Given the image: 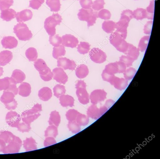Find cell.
Masks as SVG:
<instances>
[{
	"instance_id": "obj_57",
	"label": "cell",
	"mask_w": 160,
	"mask_h": 159,
	"mask_svg": "<svg viewBox=\"0 0 160 159\" xmlns=\"http://www.w3.org/2000/svg\"><path fill=\"white\" fill-rule=\"evenodd\" d=\"M56 143H57V142L54 137H47L45 139L44 144L45 147H48Z\"/></svg>"
},
{
	"instance_id": "obj_44",
	"label": "cell",
	"mask_w": 160,
	"mask_h": 159,
	"mask_svg": "<svg viewBox=\"0 0 160 159\" xmlns=\"http://www.w3.org/2000/svg\"><path fill=\"white\" fill-rule=\"evenodd\" d=\"M136 70L133 67H129L123 73L124 78L128 81L132 79L137 72Z\"/></svg>"
},
{
	"instance_id": "obj_41",
	"label": "cell",
	"mask_w": 160,
	"mask_h": 159,
	"mask_svg": "<svg viewBox=\"0 0 160 159\" xmlns=\"http://www.w3.org/2000/svg\"><path fill=\"white\" fill-rule=\"evenodd\" d=\"M53 90L54 95L58 98H59L61 96L64 95L66 91L65 87L60 84L56 85L53 88Z\"/></svg>"
},
{
	"instance_id": "obj_4",
	"label": "cell",
	"mask_w": 160,
	"mask_h": 159,
	"mask_svg": "<svg viewBox=\"0 0 160 159\" xmlns=\"http://www.w3.org/2000/svg\"><path fill=\"white\" fill-rule=\"evenodd\" d=\"M42 110V105L37 103L32 109L24 111L22 113L21 118L22 121L30 124L41 116L40 113Z\"/></svg>"
},
{
	"instance_id": "obj_1",
	"label": "cell",
	"mask_w": 160,
	"mask_h": 159,
	"mask_svg": "<svg viewBox=\"0 0 160 159\" xmlns=\"http://www.w3.org/2000/svg\"><path fill=\"white\" fill-rule=\"evenodd\" d=\"M109 41L118 51L124 53L127 51L129 43L120 34L116 31L112 33L109 37Z\"/></svg>"
},
{
	"instance_id": "obj_29",
	"label": "cell",
	"mask_w": 160,
	"mask_h": 159,
	"mask_svg": "<svg viewBox=\"0 0 160 159\" xmlns=\"http://www.w3.org/2000/svg\"><path fill=\"white\" fill-rule=\"evenodd\" d=\"M16 136L8 131H0V139L4 140L6 143H9L15 139Z\"/></svg>"
},
{
	"instance_id": "obj_59",
	"label": "cell",
	"mask_w": 160,
	"mask_h": 159,
	"mask_svg": "<svg viewBox=\"0 0 160 159\" xmlns=\"http://www.w3.org/2000/svg\"><path fill=\"white\" fill-rule=\"evenodd\" d=\"M115 75H110L104 70L102 72V79L105 81L109 82L112 77Z\"/></svg>"
},
{
	"instance_id": "obj_38",
	"label": "cell",
	"mask_w": 160,
	"mask_h": 159,
	"mask_svg": "<svg viewBox=\"0 0 160 159\" xmlns=\"http://www.w3.org/2000/svg\"><path fill=\"white\" fill-rule=\"evenodd\" d=\"M58 134L57 127L54 125L49 126L45 132V136L46 137H52L56 138Z\"/></svg>"
},
{
	"instance_id": "obj_46",
	"label": "cell",
	"mask_w": 160,
	"mask_h": 159,
	"mask_svg": "<svg viewBox=\"0 0 160 159\" xmlns=\"http://www.w3.org/2000/svg\"><path fill=\"white\" fill-rule=\"evenodd\" d=\"M76 121L80 126H85L88 124L89 119L85 115L79 113L77 116Z\"/></svg>"
},
{
	"instance_id": "obj_5",
	"label": "cell",
	"mask_w": 160,
	"mask_h": 159,
	"mask_svg": "<svg viewBox=\"0 0 160 159\" xmlns=\"http://www.w3.org/2000/svg\"><path fill=\"white\" fill-rule=\"evenodd\" d=\"M78 16L80 21L87 22L88 28L96 23L97 19L98 18L97 12L91 8L88 10L83 8L81 9Z\"/></svg>"
},
{
	"instance_id": "obj_53",
	"label": "cell",
	"mask_w": 160,
	"mask_h": 159,
	"mask_svg": "<svg viewBox=\"0 0 160 159\" xmlns=\"http://www.w3.org/2000/svg\"><path fill=\"white\" fill-rule=\"evenodd\" d=\"M119 61L123 62L127 68L132 66L134 62L126 55H122L120 57Z\"/></svg>"
},
{
	"instance_id": "obj_18",
	"label": "cell",
	"mask_w": 160,
	"mask_h": 159,
	"mask_svg": "<svg viewBox=\"0 0 160 159\" xmlns=\"http://www.w3.org/2000/svg\"><path fill=\"white\" fill-rule=\"evenodd\" d=\"M32 17V12L30 10L26 9L17 13L16 18L18 22L23 23L31 20Z\"/></svg>"
},
{
	"instance_id": "obj_45",
	"label": "cell",
	"mask_w": 160,
	"mask_h": 159,
	"mask_svg": "<svg viewBox=\"0 0 160 159\" xmlns=\"http://www.w3.org/2000/svg\"><path fill=\"white\" fill-rule=\"evenodd\" d=\"M49 41L50 44L54 47H59L61 45L62 43V38L58 35L50 36Z\"/></svg>"
},
{
	"instance_id": "obj_20",
	"label": "cell",
	"mask_w": 160,
	"mask_h": 159,
	"mask_svg": "<svg viewBox=\"0 0 160 159\" xmlns=\"http://www.w3.org/2000/svg\"><path fill=\"white\" fill-rule=\"evenodd\" d=\"M138 48L131 44H129L128 49L124 53L126 56L134 61L137 60L140 54Z\"/></svg>"
},
{
	"instance_id": "obj_56",
	"label": "cell",
	"mask_w": 160,
	"mask_h": 159,
	"mask_svg": "<svg viewBox=\"0 0 160 159\" xmlns=\"http://www.w3.org/2000/svg\"><path fill=\"white\" fill-rule=\"evenodd\" d=\"M153 22L149 21L147 22L144 27V33L146 35H149L151 34Z\"/></svg>"
},
{
	"instance_id": "obj_25",
	"label": "cell",
	"mask_w": 160,
	"mask_h": 159,
	"mask_svg": "<svg viewBox=\"0 0 160 159\" xmlns=\"http://www.w3.org/2000/svg\"><path fill=\"white\" fill-rule=\"evenodd\" d=\"M59 100L60 104L63 107H72L74 106V99L70 95H63L60 97Z\"/></svg>"
},
{
	"instance_id": "obj_10",
	"label": "cell",
	"mask_w": 160,
	"mask_h": 159,
	"mask_svg": "<svg viewBox=\"0 0 160 159\" xmlns=\"http://www.w3.org/2000/svg\"><path fill=\"white\" fill-rule=\"evenodd\" d=\"M22 143L21 139L16 136L15 139L6 146L3 152L4 154H11L18 153Z\"/></svg>"
},
{
	"instance_id": "obj_32",
	"label": "cell",
	"mask_w": 160,
	"mask_h": 159,
	"mask_svg": "<svg viewBox=\"0 0 160 159\" xmlns=\"http://www.w3.org/2000/svg\"><path fill=\"white\" fill-rule=\"evenodd\" d=\"M103 30L107 33H112L116 28V23L111 21H105L102 25Z\"/></svg>"
},
{
	"instance_id": "obj_49",
	"label": "cell",
	"mask_w": 160,
	"mask_h": 159,
	"mask_svg": "<svg viewBox=\"0 0 160 159\" xmlns=\"http://www.w3.org/2000/svg\"><path fill=\"white\" fill-rule=\"evenodd\" d=\"M13 0H0V10L8 9L13 5Z\"/></svg>"
},
{
	"instance_id": "obj_12",
	"label": "cell",
	"mask_w": 160,
	"mask_h": 159,
	"mask_svg": "<svg viewBox=\"0 0 160 159\" xmlns=\"http://www.w3.org/2000/svg\"><path fill=\"white\" fill-rule=\"evenodd\" d=\"M53 78L57 82L65 84L68 81V77L63 69L61 67H56L52 71Z\"/></svg>"
},
{
	"instance_id": "obj_8",
	"label": "cell",
	"mask_w": 160,
	"mask_h": 159,
	"mask_svg": "<svg viewBox=\"0 0 160 159\" xmlns=\"http://www.w3.org/2000/svg\"><path fill=\"white\" fill-rule=\"evenodd\" d=\"M127 68L126 65L119 61L108 64L105 66L104 70L110 75H115L117 73H123Z\"/></svg>"
},
{
	"instance_id": "obj_33",
	"label": "cell",
	"mask_w": 160,
	"mask_h": 159,
	"mask_svg": "<svg viewBox=\"0 0 160 159\" xmlns=\"http://www.w3.org/2000/svg\"><path fill=\"white\" fill-rule=\"evenodd\" d=\"M46 3L51 12H58L60 10L61 5L60 0H46Z\"/></svg>"
},
{
	"instance_id": "obj_7",
	"label": "cell",
	"mask_w": 160,
	"mask_h": 159,
	"mask_svg": "<svg viewBox=\"0 0 160 159\" xmlns=\"http://www.w3.org/2000/svg\"><path fill=\"white\" fill-rule=\"evenodd\" d=\"M76 94L80 103L86 105L89 102V96L86 89L87 85L83 81L78 80L76 85Z\"/></svg>"
},
{
	"instance_id": "obj_40",
	"label": "cell",
	"mask_w": 160,
	"mask_h": 159,
	"mask_svg": "<svg viewBox=\"0 0 160 159\" xmlns=\"http://www.w3.org/2000/svg\"><path fill=\"white\" fill-rule=\"evenodd\" d=\"M90 47V45L88 42H81L77 47L78 51L80 54L84 55L89 52Z\"/></svg>"
},
{
	"instance_id": "obj_27",
	"label": "cell",
	"mask_w": 160,
	"mask_h": 159,
	"mask_svg": "<svg viewBox=\"0 0 160 159\" xmlns=\"http://www.w3.org/2000/svg\"><path fill=\"white\" fill-rule=\"evenodd\" d=\"M61 121V116L58 112L54 111L51 112L48 121L50 125H54L58 127Z\"/></svg>"
},
{
	"instance_id": "obj_52",
	"label": "cell",
	"mask_w": 160,
	"mask_h": 159,
	"mask_svg": "<svg viewBox=\"0 0 160 159\" xmlns=\"http://www.w3.org/2000/svg\"><path fill=\"white\" fill-rule=\"evenodd\" d=\"M17 128L20 132L22 133L29 132L31 129L30 124L25 122L20 123Z\"/></svg>"
},
{
	"instance_id": "obj_47",
	"label": "cell",
	"mask_w": 160,
	"mask_h": 159,
	"mask_svg": "<svg viewBox=\"0 0 160 159\" xmlns=\"http://www.w3.org/2000/svg\"><path fill=\"white\" fill-rule=\"evenodd\" d=\"M79 113L76 110L70 109L66 114L67 119L69 122L76 121L77 116Z\"/></svg>"
},
{
	"instance_id": "obj_48",
	"label": "cell",
	"mask_w": 160,
	"mask_h": 159,
	"mask_svg": "<svg viewBox=\"0 0 160 159\" xmlns=\"http://www.w3.org/2000/svg\"><path fill=\"white\" fill-rule=\"evenodd\" d=\"M105 4L104 0H96L92 4V9L95 11H98L104 8Z\"/></svg>"
},
{
	"instance_id": "obj_15",
	"label": "cell",
	"mask_w": 160,
	"mask_h": 159,
	"mask_svg": "<svg viewBox=\"0 0 160 159\" xmlns=\"http://www.w3.org/2000/svg\"><path fill=\"white\" fill-rule=\"evenodd\" d=\"M62 45L64 47L75 48L78 45L79 41L77 38L71 34H66L62 37Z\"/></svg>"
},
{
	"instance_id": "obj_16",
	"label": "cell",
	"mask_w": 160,
	"mask_h": 159,
	"mask_svg": "<svg viewBox=\"0 0 160 159\" xmlns=\"http://www.w3.org/2000/svg\"><path fill=\"white\" fill-rule=\"evenodd\" d=\"M109 83L115 88L120 90L125 89L128 85V81L124 78H120L115 75L112 77Z\"/></svg>"
},
{
	"instance_id": "obj_22",
	"label": "cell",
	"mask_w": 160,
	"mask_h": 159,
	"mask_svg": "<svg viewBox=\"0 0 160 159\" xmlns=\"http://www.w3.org/2000/svg\"><path fill=\"white\" fill-rule=\"evenodd\" d=\"M1 11V18L4 21L9 22L16 17L17 12L12 9H8Z\"/></svg>"
},
{
	"instance_id": "obj_28",
	"label": "cell",
	"mask_w": 160,
	"mask_h": 159,
	"mask_svg": "<svg viewBox=\"0 0 160 159\" xmlns=\"http://www.w3.org/2000/svg\"><path fill=\"white\" fill-rule=\"evenodd\" d=\"M11 78L17 84L20 83L25 80L26 76L25 73L21 70L16 69L13 71Z\"/></svg>"
},
{
	"instance_id": "obj_43",
	"label": "cell",
	"mask_w": 160,
	"mask_h": 159,
	"mask_svg": "<svg viewBox=\"0 0 160 159\" xmlns=\"http://www.w3.org/2000/svg\"><path fill=\"white\" fill-rule=\"evenodd\" d=\"M68 127L70 131L74 134H77L80 132L81 130L80 126L76 121L69 122Z\"/></svg>"
},
{
	"instance_id": "obj_34",
	"label": "cell",
	"mask_w": 160,
	"mask_h": 159,
	"mask_svg": "<svg viewBox=\"0 0 160 159\" xmlns=\"http://www.w3.org/2000/svg\"><path fill=\"white\" fill-rule=\"evenodd\" d=\"M133 17L137 20H142L146 18L147 13L146 10L142 8H138L133 12Z\"/></svg>"
},
{
	"instance_id": "obj_3",
	"label": "cell",
	"mask_w": 160,
	"mask_h": 159,
	"mask_svg": "<svg viewBox=\"0 0 160 159\" xmlns=\"http://www.w3.org/2000/svg\"><path fill=\"white\" fill-rule=\"evenodd\" d=\"M62 20V17L58 13L53 14L46 19L44 27L49 35L53 36L56 35V26L60 25Z\"/></svg>"
},
{
	"instance_id": "obj_17",
	"label": "cell",
	"mask_w": 160,
	"mask_h": 159,
	"mask_svg": "<svg viewBox=\"0 0 160 159\" xmlns=\"http://www.w3.org/2000/svg\"><path fill=\"white\" fill-rule=\"evenodd\" d=\"M2 44L3 47L6 49H12L17 47L18 42L14 37H6L2 39Z\"/></svg>"
},
{
	"instance_id": "obj_23",
	"label": "cell",
	"mask_w": 160,
	"mask_h": 159,
	"mask_svg": "<svg viewBox=\"0 0 160 159\" xmlns=\"http://www.w3.org/2000/svg\"><path fill=\"white\" fill-rule=\"evenodd\" d=\"M38 96L40 98L44 101H47L52 97V93L51 89L48 87H43L38 92Z\"/></svg>"
},
{
	"instance_id": "obj_37",
	"label": "cell",
	"mask_w": 160,
	"mask_h": 159,
	"mask_svg": "<svg viewBox=\"0 0 160 159\" xmlns=\"http://www.w3.org/2000/svg\"><path fill=\"white\" fill-rule=\"evenodd\" d=\"M106 92L103 90H96L93 91L91 94L90 98L92 103H95L99 99L104 97Z\"/></svg>"
},
{
	"instance_id": "obj_14",
	"label": "cell",
	"mask_w": 160,
	"mask_h": 159,
	"mask_svg": "<svg viewBox=\"0 0 160 159\" xmlns=\"http://www.w3.org/2000/svg\"><path fill=\"white\" fill-rule=\"evenodd\" d=\"M58 67H61L64 70H69L73 71L76 67L75 62L66 57H62L58 59Z\"/></svg>"
},
{
	"instance_id": "obj_35",
	"label": "cell",
	"mask_w": 160,
	"mask_h": 159,
	"mask_svg": "<svg viewBox=\"0 0 160 159\" xmlns=\"http://www.w3.org/2000/svg\"><path fill=\"white\" fill-rule=\"evenodd\" d=\"M66 51L65 48L63 45L59 47H54L53 48L52 56L53 57L57 60L65 55Z\"/></svg>"
},
{
	"instance_id": "obj_60",
	"label": "cell",
	"mask_w": 160,
	"mask_h": 159,
	"mask_svg": "<svg viewBox=\"0 0 160 159\" xmlns=\"http://www.w3.org/2000/svg\"><path fill=\"white\" fill-rule=\"evenodd\" d=\"M6 143L4 140L0 139V152H3L6 146Z\"/></svg>"
},
{
	"instance_id": "obj_11",
	"label": "cell",
	"mask_w": 160,
	"mask_h": 159,
	"mask_svg": "<svg viewBox=\"0 0 160 159\" xmlns=\"http://www.w3.org/2000/svg\"><path fill=\"white\" fill-rule=\"evenodd\" d=\"M6 118L7 123L13 127L17 128L21 119L20 114L16 112L12 111L7 113Z\"/></svg>"
},
{
	"instance_id": "obj_26",
	"label": "cell",
	"mask_w": 160,
	"mask_h": 159,
	"mask_svg": "<svg viewBox=\"0 0 160 159\" xmlns=\"http://www.w3.org/2000/svg\"><path fill=\"white\" fill-rule=\"evenodd\" d=\"M89 70L88 67L84 64L80 65L75 70L77 77L80 79L85 78L88 75Z\"/></svg>"
},
{
	"instance_id": "obj_62",
	"label": "cell",
	"mask_w": 160,
	"mask_h": 159,
	"mask_svg": "<svg viewBox=\"0 0 160 159\" xmlns=\"http://www.w3.org/2000/svg\"><path fill=\"white\" fill-rule=\"evenodd\" d=\"M78 1H79V0H78Z\"/></svg>"
},
{
	"instance_id": "obj_55",
	"label": "cell",
	"mask_w": 160,
	"mask_h": 159,
	"mask_svg": "<svg viewBox=\"0 0 160 159\" xmlns=\"http://www.w3.org/2000/svg\"><path fill=\"white\" fill-rule=\"evenodd\" d=\"M133 12L129 10L123 11L121 14V18H124L130 21L133 18Z\"/></svg>"
},
{
	"instance_id": "obj_61",
	"label": "cell",
	"mask_w": 160,
	"mask_h": 159,
	"mask_svg": "<svg viewBox=\"0 0 160 159\" xmlns=\"http://www.w3.org/2000/svg\"><path fill=\"white\" fill-rule=\"evenodd\" d=\"M4 72L3 68L0 66V77L3 75Z\"/></svg>"
},
{
	"instance_id": "obj_19",
	"label": "cell",
	"mask_w": 160,
	"mask_h": 159,
	"mask_svg": "<svg viewBox=\"0 0 160 159\" xmlns=\"http://www.w3.org/2000/svg\"><path fill=\"white\" fill-rule=\"evenodd\" d=\"M13 58L12 53L5 50L0 52V66H4L9 63Z\"/></svg>"
},
{
	"instance_id": "obj_42",
	"label": "cell",
	"mask_w": 160,
	"mask_h": 159,
	"mask_svg": "<svg viewBox=\"0 0 160 159\" xmlns=\"http://www.w3.org/2000/svg\"><path fill=\"white\" fill-rule=\"evenodd\" d=\"M155 1L152 0L150 2V4L147 8L146 11L147 13V18L148 20H153L154 11Z\"/></svg>"
},
{
	"instance_id": "obj_58",
	"label": "cell",
	"mask_w": 160,
	"mask_h": 159,
	"mask_svg": "<svg viewBox=\"0 0 160 159\" xmlns=\"http://www.w3.org/2000/svg\"><path fill=\"white\" fill-rule=\"evenodd\" d=\"M5 105L7 109L11 110L15 109L18 107V103L15 99L12 102Z\"/></svg>"
},
{
	"instance_id": "obj_54",
	"label": "cell",
	"mask_w": 160,
	"mask_h": 159,
	"mask_svg": "<svg viewBox=\"0 0 160 159\" xmlns=\"http://www.w3.org/2000/svg\"><path fill=\"white\" fill-rule=\"evenodd\" d=\"M80 3L83 9L88 10L91 9L93 2L92 0H80Z\"/></svg>"
},
{
	"instance_id": "obj_6",
	"label": "cell",
	"mask_w": 160,
	"mask_h": 159,
	"mask_svg": "<svg viewBox=\"0 0 160 159\" xmlns=\"http://www.w3.org/2000/svg\"><path fill=\"white\" fill-rule=\"evenodd\" d=\"M14 32L19 40L26 41L30 40L33 35L27 25L23 23H19L15 26Z\"/></svg>"
},
{
	"instance_id": "obj_31",
	"label": "cell",
	"mask_w": 160,
	"mask_h": 159,
	"mask_svg": "<svg viewBox=\"0 0 160 159\" xmlns=\"http://www.w3.org/2000/svg\"><path fill=\"white\" fill-rule=\"evenodd\" d=\"M15 94L12 92L4 91L0 100L4 105L12 102L15 99Z\"/></svg>"
},
{
	"instance_id": "obj_51",
	"label": "cell",
	"mask_w": 160,
	"mask_h": 159,
	"mask_svg": "<svg viewBox=\"0 0 160 159\" xmlns=\"http://www.w3.org/2000/svg\"><path fill=\"white\" fill-rule=\"evenodd\" d=\"M45 0H31L29 7L33 9L38 10L44 3Z\"/></svg>"
},
{
	"instance_id": "obj_13",
	"label": "cell",
	"mask_w": 160,
	"mask_h": 159,
	"mask_svg": "<svg viewBox=\"0 0 160 159\" xmlns=\"http://www.w3.org/2000/svg\"><path fill=\"white\" fill-rule=\"evenodd\" d=\"M130 21L124 18H121L116 23V32L120 34L126 39L127 35V28Z\"/></svg>"
},
{
	"instance_id": "obj_50",
	"label": "cell",
	"mask_w": 160,
	"mask_h": 159,
	"mask_svg": "<svg viewBox=\"0 0 160 159\" xmlns=\"http://www.w3.org/2000/svg\"><path fill=\"white\" fill-rule=\"evenodd\" d=\"M111 16L110 12L108 10L105 9L102 10L98 14V18L105 20H109Z\"/></svg>"
},
{
	"instance_id": "obj_36",
	"label": "cell",
	"mask_w": 160,
	"mask_h": 159,
	"mask_svg": "<svg viewBox=\"0 0 160 159\" xmlns=\"http://www.w3.org/2000/svg\"><path fill=\"white\" fill-rule=\"evenodd\" d=\"M26 55L30 62L36 61L38 57L37 51L34 47H30L28 49L26 52Z\"/></svg>"
},
{
	"instance_id": "obj_21",
	"label": "cell",
	"mask_w": 160,
	"mask_h": 159,
	"mask_svg": "<svg viewBox=\"0 0 160 159\" xmlns=\"http://www.w3.org/2000/svg\"><path fill=\"white\" fill-rule=\"evenodd\" d=\"M23 147L26 152H28L38 149L37 143L36 140L32 137L27 138L23 141Z\"/></svg>"
},
{
	"instance_id": "obj_2",
	"label": "cell",
	"mask_w": 160,
	"mask_h": 159,
	"mask_svg": "<svg viewBox=\"0 0 160 159\" xmlns=\"http://www.w3.org/2000/svg\"><path fill=\"white\" fill-rule=\"evenodd\" d=\"M34 66L39 72L41 78L43 80L48 82L52 80L53 77V73L43 60L38 59L34 62Z\"/></svg>"
},
{
	"instance_id": "obj_24",
	"label": "cell",
	"mask_w": 160,
	"mask_h": 159,
	"mask_svg": "<svg viewBox=\"0 0 160 159\" xmlns=\"http://www.w3.org/2000/svg\"><path fill=\"white\" fill-rule=\"evenodd\" d=\"M31 92V87L28 83L24 82L22 83L18 88V93L20 95L27 97L29 96Z\"/></svg>"
},
{
	"instance_id": "obj_63",
	"label": "cell",
	"mask_w": 160,
	"mask_h": 159,
	"mask_svg": "<svg viewBox=\"0 0 160 159\" xmlns=\"http://www.w3.org/2000/svg\"><path fill=\"white\" fill-rule=\"evenodd\" d=\"M135 1H136V0H135Z\"/></svg>"
},
{
	"instance_id": "obj_39",
	"label": "cell",
	"mask_w": 160,
	"mask_h": 159,
	"mask_svg": "<svg viewBox=\"0 0 160 159\" xmlns=\"http://www.w3.org/2000/svg\"><path fill=\"white\" fill-rule=\"evenodd\" d=\"M150 38L149 36H145L140 40L138 45V49L141 52L146 51Z\"/></svg>"
},
{
	"instance_id": "obj_9",
	"label": "cell",
	"mask_w": 160,
	"mask_h": 159,
	"mask_svg": "<svg viewBox=\"0 0 160 159\" xmlns=\"http://www.w3.org/2000/svg\"><path fill=\"white\" fill-rule=\"evenodd\" d=\"M91 60L97 64H101L106 61L107 58L106 53L102 50L97 48L92 49L89 53Z\"/></svg>"
},
{
	"instance_id": "obj_30",
	"label": "cell",
	"mask_w": 160,
	"mask_h": 159,
	"mask_svg": "<svg viewBox=\"0 0 160 159\" xmlns=\"http://www.w3.org/2000/svg\"><path fill=\"white\" fill-rule=\"evenodd\" d=\"M14 82H15L11 77H6L0 79V91H7Z\"/></svg>"
}]
</instances>
